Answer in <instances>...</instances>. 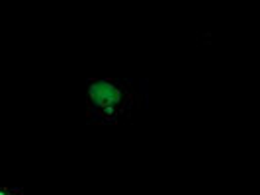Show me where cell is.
I'll return each instance as SVG.
<instances>
[{
  "label": "cell",
  "mask_w": 260,
  "mask_h": 195,
  "mask_svg": "<svg viewBox=\"0 0 260 195\" xmlns=\"http://www.w3.org/2000/svg\"><path fill=\"white\" fill-rule=\"evenodd\" d=\"M137 104V92L129 80L90 78L86 86L84 117L94 125H117L129 119Z\"/></svg>",
  "instance_id": "cell-1"
},
{
  "label": "cell",
  "mask_w": 260,
  "mask_h": 195,
  "mask_svg": "<svg viewBox=\"0 0 260 195\" xmlns=\"http://www.w3.org/2000/svg\"><path fill=\"white\" fill-rule=\"evenodd\" d=\"M0 195H24L22 187H10V185H0Z\"/></svg>",
  "instance_id": "cell-2"
}]
</instances>
